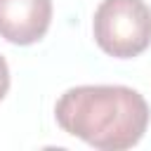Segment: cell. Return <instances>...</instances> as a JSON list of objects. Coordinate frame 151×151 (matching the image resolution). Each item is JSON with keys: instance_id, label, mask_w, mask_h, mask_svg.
<instances>
[{"instance_id": "obj_4", "label": "cell", "mask_w": 151, "mask_h": 151, "mask_svg": "<svg viewBox=\"0 0 151 151\" xmlns=\"http://www.w3.org/2000/svg\"><path fill=\"white\" fill-rule=\"evenodd\" d=\"M7 90H9V66H7L5 57L0 54V99L7 94Z\"/></svg>"}, {"instance_id": "obj_2", "label": "cell", "mask_w": 151, "mask_h": 151, "mask_svg": "<svg viewBox=\"0 0 151 151\" xmlns=\"http://www.w3.org/2000/svg\"><path fill=\"white\" fill-rule=\"evenodd\" d=\"M92 31L106 54L116 59L137 57L151 45V7L144 0H101Z\"/></svg>"}, {"instance_id": "obj_1", "label": "cell", "mask_w": 151, "mask_h": 151, "mask_svg": "<svg viewBox=\"0 0 151 151\" xmlns=\"http://www.w3.org/2000/svg\"><path fill=\"white\" fill-rule=\"evenodd\" d=\"M54 118L64 132L94 149L123 151L144 137L149 104L125 85H78L59 97Z\"/></svg>"}, {"instance_id": "obj_3", "label": "cell", "mask_w": 151, "mask_h": 151, "mask_svg": "<svg viewBox=\"0 0 151 151\" xmlns=\"http://www.w3.org/2000/svg\"><path fill=\"white\" fill-rule=\"evenodd\" d=\"M52 21V0H0V38L12 45L38 42Z\"/></svg>"}]
</instances>
